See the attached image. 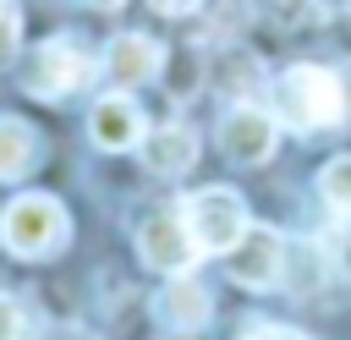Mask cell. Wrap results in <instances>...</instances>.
<instances>
[{
	"instance_id": "1",
	"label": "cell",
	"mask_w": 351,
	"mask_h": 340,
	"mask_svg": "<svg viewBox=\"0 0 351 340\" xmlns=\"http://www.w3.org/2000/svg\"><path fill=\"white\" fill-rule=\"evenodd\" d=\"M274 115L291 126V132H329L346 121V82L340 71L329 66H285L274 77Z\"/></svg>"
},
{
	"instance_id": "2",
	"label": "cell",
	"mask_w": 351,
	"mask_h": 340,
	"mask_svg": "<svg viewBox=\"0 0 351 340\" xmlns=\"http://www.w3.org/2000/svg\"><path fill=\"white\" fill-rule=\"evenodd\" d=\"M66 236H71V219L49 192H22L0 214V241L16 258H55L66 247Z\"/></svg>"
},
{
	"instance_id": "3",
	"label": "cell",
	"mask_w": 351,
	"mask_h": 340,
	"mask_svg": "<svg viewBox=\"0 0 351 340\" xmlns=\"http://www.w3.org/2000/svg\"><path fill=\"white\" fill-rule=\"evenodd\" d=\"M181 219L197 241V252H230L241 236H247V203L230 192V186H203L181 203Z\"/></svg>"
},
{
	"instance_id": "4",
	"label": "cell",
	"mask_w": 351,
	"mask_h": 340,
	"mask_svg": "<svg viewBox=\"0 0 351 340\" xmlns=\"http://www.w3.org/2000/svg\"><path fill=\"white\" fill-rule=\"evenodd\" d=\"M82 77H88V55L77 38H44L22 66V88L33 99H66Z\"/></svg>"
},
{
	"instance_id": "5",
	"label": "cell",
	"mask_w": 351,
	"mask_h": 340,
	"mask_svg": "<svg viewBox=\"0 0 351 340\" xmlns=\"http://www.w3.org/2000/svg\"><path fill=\"white\" fill-rule=\"evenodd\" d=\"M225 269H230V280L247 285V291L280 285V274H285V236L269 230V225H247V236L225 252Z\"/></svg>"
},
{
	"instance_id": "6",
	"label": "cell",
	"mask_w": 351,
	"mask_h": 340,
	"mask_svg": "<svg viewBox=\"0 0 351 340\" xmlns=\"http://www.w3.org/2000/svg\"><path fill=\"white\" fill-rule=\"evenodd\" d=\"M137 252H143V263L148 269H159V274H186L192 263H197V241H192V230H186V219H181V208L170 214H148L143 219V230H137Z\"/></svg>"
},
{
	"instance_id": "7",
	"label": "cell",
	"mask_w": 351,
	"mask_h": 340,
	"mask_svg": "<svg viewBox=\"0 0 351 340\" xmlns=\"http://www.w3.org/2000/svg\"><path fill=\"white\" fill-rule=\"evenodd\" d=\"M274 137H280V126H274V115H269L263 104H236V110L219 121V148H225V159H236V165H263V159L274 154Z\"/></svg>"
},
{
	"instance_id": "8",
	"label": "cell",
	"mask_w": 351,
	"mask_h": 340,
	"mask_svg": "<svg viewBox=\"0 0 351 340\" xmlns=\"http://www.w3.org/2000/svg\"><path fill=\"white\" fill-rule=\"evenodd\" d=\"M104 71L115 88H137V82H154L165 71V44L148 38V33H115L110 49H104Z\"/></svg>"
},
{
	"instance_id": "9",
	"label": "cell",
	"mask_w": 351,
	"mask_h": 340,
	"mask_svg": "<svg viewBox=\"0 0 351 340\" xmlns=\"http://www.w3.org/2000/svg\"><path fill=\"white\" fill-rule=\"evenodd\" d=\"M88 132H93V143H99V148H110V154H121V148H137V143L148 137V126H143V110H137L126 93H104V99L88 110Z\"/></svg>"
},
{
	"instance_id": "10",
	"label": "cell",
	"mask_w": 351,
	"mask_h": 340,
	"mask_svg": "<svg viewBox=\"0 0 351 340\" xmlns=\"http://www.w3.org/2000/svg\"><path fill=\"white\" fill-rule=\"evenodd\" d=\"M143 165L154 170V175H186L192 165H197V132L192 126H154L148 137H143Z\"/></svg>"
},
{
	"instance_id": "11",
	"label": "cell",
	"mask_w": 351,
	"mask_h": 340,
	"mask_svg": "<svg viewBox=\"0 0 351 340\" xmlns=\"http://www.w3.org/2000/svg\"><path fill=\"white\" fill-rule=\"evenodd\" d=\"M159 318L170 324V329H181V335H197L203 324H208V313H214V302H208V291L192 280V274H176L165 291H159Z\"/></svg>"
},
{
	"instance_id": "12",
	"label": "cell",
	"mask_w": 351,
	"mask_h": 340,
	"mask_svg": "<svg viewBox=\"0 0 351 340\" xmlns=\"http://www.w3.org/2000/svg\"><path fill=\"white\" fill-rule=\"evenodd\" d=\"M38 165V132L16 115H0V181H22Z\"/></svg>"
},
{
	"instance_id": "13",
	"label": "cell",
	"mask_w": 351,
	"mask_h": 340,
	"mask_svg": "<svg viewBox=\"0 0 351 340\" xmlns=\"http://www.w3.org/2000/svg\"><path fill=\"white\" fill-rule=\"evenodd\" d=\"M318 192H324L329 214L351 219V154H335V159L318 170Z\"/></svg>"
},
{
	"instance_id": "14",
	"label": "cell",
	"mask_w": 351,
	"mask_h": 340,
	"mask_svg": "<svg viewBox=\"0 0 351 340\" xmlns=\"http://www.w3.org/2000/svg\"><path fill=\"white\" fill-rule=\"evenodd\" d=\"M0 340H33V318L11 291H0Z\"/></svg>"
},
{
	"instance_id": "15",
	"label": "cell",
	"mask_w": 351,
	"mask_h": 340,
	"mask_svg": "<svg viewBox=\"0 0 351 340\" xmlns=\"http://www.w3.org/2000/svg\"><path fill=\"white\" fill-rule=\"evenodd\" d=\"M16 49H22V22H16V16L0 5V71L16 60Z\"/></svg>"
},
{
	"instance_id": "16",
	"label": "cell",
	"mask_w": 351,
	"mask_h": 340,
	"mask_svg": "<svg viewBox=\"0 0 351 340\" xmlns=\"http://www.w3.org/2000/svg\"><path fill=\"white\" fill-rule=\"evenodd\" d=\"M241 340H307L302 329H285V324H252Z\"/></svg>"
},
{
	"instance_id": "17",
	"label": "cell",
	"mask_w": 351,
	"mask_h": 340,
	"mask_svg": "<svg viewBox=\"0 0 351 340\" xmlns=\"http://www.w3.org/2000/svg\"><path fill=\"white\" fill-rule=\"evenodd\" d=\"M154 11H165V16H186V11H197L203 0H148Z\"/></svg>"
},
{
	"instance_id": "18",
	"label": "cell",
	"mask_w": 351,
	"mask_h": 340,
	"mask_svg": "<svg viewBox=\"0 0 351 340\" xmlns=\"http://www.w3.org/2000/svg\"><path fill=\"white\" fill-rule=\"evenodd\" d=\"M44 340H99V335H88V329H77V324H66V329H49Z\"/></svg>"
},
{
	"instance_id": "19",
	"label": "cell",
	"mask_w": 351,
	"mask_h": 340,
	"mask_svg": "<svg viewBox=\"0 0 351 340\" xmlns=\"http://www.w3.org/2000/svg\"><path fill=\"white\" fill-rule=\"evenodd\" d=\"M88 5H93V11H115L121 0H88Z\"/></svg>"
},
{
	"instance_id": "20",
	"label": "cell",
	"mask_w": 351,
	"mask_h": 340,
	"mask_svg": "<svg viewBox=\"0 0 351 340\" xmlns=\"http://www.w3.org/2000/svg\"><path fill=\"white\" fill-rule=\"evenodd\" d=\"M165 340H197V335H181V329H170V335H165Z\"/></svg>"
},
{
	"instance_id": "21",
	"label": "cell",
	"mask_w": 351,
	"mask_h": 340,
	"mask_svg": "<svg viewBox=\"0 0 351 340\" xmlns=\"http://www.w3.org/2000/svg\"><path fill=\"white\" fill-rule=\"evenodd\" d=\"M0 5H5V0H0Z\"/></svg>"
}]
</instances>
